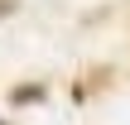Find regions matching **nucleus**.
<instances>
[]
</instances>
